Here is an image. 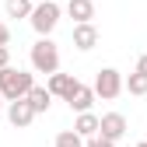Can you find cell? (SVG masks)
<instances>
[{
  "label": "cell",
  "mask_w": 147,
  "mask_h": 147,
  "mask_svg": "<svg viewBox=\"0 0 147 147\" xmlns=\"http://www.w3.org/2000/svg\"><path fill=\"white\" fill-rule=\"evenodd\" d=\"M102 133L112 137V140H119V137L126 133V119H123L119 112H105V116H102Z\"/></svg>",
  "instance_id": "cell-11"
},
{
  "label": "cell",
  "mask_w": 147,
  "mask_h": 147,
  "mask_svg": "<svg viewBox=\"0 0 147 147\" xmlns=\"http://www.w3.org/2000/svg\"><path fill=\"white\" fill-rule=\"evenodd\" d=\"M32 28L39 32V35H49L53 28L60 25V0H42V4H35V11H32Z\"/></svg>",
  "instance_id": "cell-3"
},
{
  "label": "cell",
  "mask_w": 147,
  "mask_h": 147,
  "mask_svg": "<svg viewBox=\"0 0 147 147\" xmlns=\"http://www.w3.org/2000/svg\"><path fill=\"white\" fill-rule=\"evenodd\" d=\"M7 18H32V11H35V4L32 0H7Z\"/></svg>",
  "instance_id": "cell-13"
},
{
  "label": "cell",
  "mask_w": 147,
  "mask_h": 147,
  "mask_svg": "<svg viewBox=\"0 0 147 147\" xmlns=\"http://www.w3.org/2000/svg\"><path fill=\"white\" fill-rule=\"evenodd\" d=\"M7 42H11V28L0 21V46H7Z\"/></svg>",
  "instance_id": "cell-18"
},
{
  "label": "cell",
  "mask_w": 147,
  "mask_h": 147,
  "mask_svg": "<svg viewBox=\"0 0 147 147\" xmlns=\"http://www.w3.org/2000/svg\"><path fill=\"white\" fill-rule=\"evenodd\" d=\"M35 116H39V112L32 109V102H28V98H18V102H11V105H7V119H11V126H18V130H25V126H28Z\"/></svg>",
  "instance_id": "cell-5"
},
{
  "label": "cell",
  "mask_w": 147,
  "mask_h": 147,
  "mask_svg": "<svg viewBox=\"0 0 147 147\" xmlns=\"http://www.w3.org/2000/svg\"><path fill=\"white\" fill-rule=\"evenodd\" d=\"M4 102H7V98H4V95H0V105H4Z\"/></svg>",
  "instance_id": "cell-20"
},
{
  "label": "cell",
  "mask_w": 147,
  "mask_h": 147,
  "mask_svg": "<svg viewBox=\"0 0 147 147\" xmlns=\"http://www.w3.org/2000/svg\"><path fill=\"white\" fill-rule=\"evenodd\" d=\"M77 84H81L77 77H70V74H60V70H56V74H49V84H46V88L53 91V98H67Z\"/></svg>",
  "instance_id": "cell-8"
},
{
  "label": "cell",
  "mask_w": 147,
  "mask_h": 147,
  "mask_svg": "<svg viewBox=\"0 0 147 147\" xmlns=\"http://www.w3.org/2000/svg\"><path fill=\"white\" fill-rule=\"evenodd\" d=\"M74 46H77L81 53L95 49V46H98V28L91 25V21H81V25H74Z\"/></svg>",
  "instance_id": "cell-7"
},
{
  "label": "cell",
  "mask_w": 147,
  "mask_h": 147,
  "mask_svg": "<svg viewBox=\"0 0 147 147\" xmlns=\"http://www.w3.org/2000/svg\"><path fill=\"white\" fill-rule=\"evenodd\" d=\"M67 14L74 18V25L91 21V18H95V4H91V0H67Z\"/></svg>",
  "instance_id": "cell-9"
},
{
  "label": "cell",
  "mask_w": 147,
  "mask_h": 147,
  "mask_svg": "<svg viewBox=\"0 0 147 147\" xmlns=\"http://www.w3.org/2000/svg\"><path fill=\"white\" fill-rule=\"evenodd\" d=\"M126 91H130V95H147V74L133 70L130 77H126Z\"/></svg>",
  "instance_id": "cell-14"
},
{
  "label": "cell",
  "mask_w": 147,
  "mask_h": 147,
  "mask_svg": "<svg viewBox=\"0 0 147 147\" xmlns=\"http://www.w3.org/2000/svg\"><path fill=\"white\" fill-rule=\"evenodd\" d=\"M95 98H98V95H95V88H88V84H77V88L67 95V102H70V109H74V112H91Z\"/></svg>",
  "instance_id": "cell-6"
},
{
  "label": "cell",
  "mask_w": 147,
  "mask_h": 147,
  "mask_svg": "<svg viewBox=\"0 0 147 147\" xmlns=\"http://www.w3.org/2000/svg\"><path fill=\"white\" fill-rule=\"evenodd\" d=\"M88 147H116V140H112V137H105V133L98 130L95 137H88Z\"/></svg>",
  "instance_id": "cell-16"
},
{
  "label": "cell",
  "mask_w": 147,
  "mask_h": 147,
  "mask_svg": "<svg viewBox=\"0 0 147 147\" xmlns=\"http://www.w3.org/2000/svg\"><path fill=\"white\" fill-rule=\"evenodd\" d=\"M137 70H140V74H147V53H144V56L137 60Z\"/></svg>",
  "instance_id": "cell-19"
},
{
  "label": "cell",
  "mask_w": 147,
  "mask_h": 147,
  "mask_svg": "<svg viewBox=\"0 0 147 147\" xmlns=\"http://www.w3.org/2000/svg\"><path fill=\"white\" fill-rule=\"evenodd\" d=\"M25 98L32 102V109H35V112H49V105H53V91H49V88H42V84H35Z\"/></svg>",
  "instance_id": "cell-12"
},
{
  "label": "cell",
  "mask_w": 147,
  "mask_h": 147,
  "mask_svg": "<svg viewBox=\"0 0 147 147\" xmlns=\"http://www.w3.org/2000/svg\"><path fill=\"white\" fill-rule=\"evenodd\" d=\"M32 88H35V81H32L28 70H14V67H4V70H0V95H4L7 102L25 98Z\"/></svg>",
  "instance_id": "cell-1"
},
{
  "label": "cell",
  "mask_w": 147,
  "mask_h": 147,
  "mask_svg": "<svg viewBox=\"0 0 147 147\" xmlns=\"http://www.w3.org/2000/svg\"><path fill=\"white\" fill-rule=\"evenodd\" d=\"M4 67H11V49L0 46V70H4Z\"/></svg>",
  "instance_id": "cell-17"
},
{
  "label": "cell",
  "mask_w": 147,
  "mask_h": 147,
  "mask_svg": "<svg viewBox=\"0 0 147 147\" xmlns=\"http://www.w3.org/2000/svg\"><path fill=\"white\" fill-rule=\"evenodd\" d=\"M74 130H77V133L88 140V137H95V133L102 130V119H98L95 112H77V123H74Z\"/></svg>",
  "instance_id": "cell-10"
},
{
  "label": "cell",
  "mask_w": 147,
  "mask_h": 147,
  "mask_svg": "<svg viewBox=\"0 0 147 147\" xmlns=\"http://www.w3.org/2000/svg\"><path fill=\"white\" fill-rule=\"evenodd\" d=\"M32 67L39 74H56L60 70V49L49 35H39V42L32 46Z\"/></svg>",
  "instance_id": "cell-2"
},
{
  "label": "cell",
  "mask_w": 147,
  "mask_h": 147,
  "mask_svg": "<svg viewBox=\"0 0 147 147\" xmlns=\"http://www.w3.org/2000/svg\"><path fill=\"white\" fill-rule=\"evenodd\" d=\"M88 140L77 133V130H63V133H56V147H84Z\"/></svg>",
  "instance_id": "cell-15"
},
{
  "label": "cell",
  "mask_w": 147,
  "mask_h": 147,
  "mask_svg": "<svg viewBox=\"0 0 147 147\" xmlns=\"http://www.w3.org/2000/svg\"><path fill=\"white\" fill-rule=\"evenodd\" d=\"M123 88H126V81H123V74H119L116 67L98 70V77H95V95H98V98L112 102V98H119V95H123Z\"/></svg>",
  "instance_id": "cell-4"
}]
</instances>
